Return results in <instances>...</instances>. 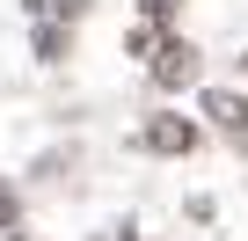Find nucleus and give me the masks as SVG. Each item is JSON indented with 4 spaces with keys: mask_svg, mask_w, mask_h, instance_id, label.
I'll use <instances>...</instances> for the list:
<instances>
[{
    "mask_svg": "<svg viewBox=\"0 0 248 241\" xmlns=\"http://www.w3.org/2000/svg\"><path fill=\"white\" fill-rule=\"evenodd\" d=\"M146 73H154V88H161V95H175V88H190V80L204 73V51H197L190 37H168V44L154 51V66H146Z\"/></svg>",
    "mask_w": 248,
    "mask_h": 241,
    "instance_id": "obj_1",
    "label": "nucleus"
},
{
    "mask_svg": "<svg viewBox=\"0 0 248 241\" xmlns=\"http://www.w3.org/2000/svg\"><path fill=\"white\" fill-rule=\"evenodd\" d=\"M132 146H139V154H168V161H183V154H197V125H190V117H146Z\"/></svg>",
    "mask_w": 248,
    "mask_h": 241,
    "instance_id": "obj_2",
    "label": "nucleus"
},
{
    "mask_svg": "<svg viewBox=\"0 0 248 241\" xmlns=\"http://www.w3.org/2000/svg\"><path fill=\"white\" fill-rule=\"evenodd\" d=\"M197 110L212 117L226 139H248V95H233V88H204V95H197Z\"/></svg>",
    "mask_w": 248,
    "mask_h": 241,
    "instance_id": "obj_3",
    "label": "nucleus"
},
{
    "mask_svg": "<svg viewBox=\"0 0 248 241\" xmlns=\"http://www.w3.org/2000/svg\"><path fill=\"white\" fill-rule=\"evenodd\" d=\"M8 226H22V190L0 176V234H8Z\"/></svg>",
    "mask_w": 248,
    "mask_h": 241,
    "instance_id": "obj_4",
    "label": "nucleus"
},
{
    "mask_svg": "<svg viewBox=\"0 0 248 241\" xmlns=\"http://www.w3.org/2000/svg\"><path fill=\"white\" fill-rule=\"evenodd\" d=\"M124 51H132V59H154V51H161V30H154V22H139L132 37H124Z\"/></svg>",
    "mask_w": 248,
    "mask_h": 241,
    "instance_id": "obj_5",
    "label": "nucleus"
},
{
    "mask_svg": "<svg viewBox=\"0 0 248 241\" xmlns=\"http://www.w3.org/2000/svg\"><path fill=\"white\" fill-rule=\"evenodd\" d=\"M37 59H44V66H51V59H66V30H59V22H44V30H37Z\"/></svg>",
    "mask_w": 248,
    "mask_h": 241,
    "instance_id": "obj_6",
    "label": "nucleus"
},
{
    "mask_svg": "<svg viewBox=\"0 0 248 241\" xmlns=\"http://www.w3.org/2000/svg\"><path fill=\"white\" fill-rule=\"evenodd\" d=\"M175 15H183V0H146V22H154V30H161V22H175Z\"/></svg>",
    "mask_w": 248,
    "mask_h": 241,
    "instance_id": "obj_7",
    "label": "nucleus"
},
{
    "mask_svg": "<svg viewBox=\"0 0 248 241\" xmlns=\"http://www.w3.org/2000/svg\"><path fill=\"white\" fill-rule=\"evenodd\" d=\"M8 241H30V234H15V226H8Z\"/></svg>",
    "mask_w": 248,
    "mask_h": 241,
    "instance_id": "obj_8",
    "label": "nucleus"
},
{
    "mask_svg": "<svg viewBox=\"0 0 248 241\" xmlns=\"http://www.w3.org/2000/svg\"><path fill=\"white\" fill-rule=\"evenodd\" d=\"M241 73H248V51H241Z\"/></svg>",
    "mask_w": 248,
    "mask_h": 241,
    "instance_id": "obj_9",
    "label": "nucleus"
},
{
    "mask_svg": "<svg viewBox=\"0 0 248 241\" xmlns=\"http://www.w3.org/2000/svg\"><path fill=\"white\" fill-rule=\"evenodd\" d=\"M124 241H139V234H124Z\"/></svg>",
    "mask_w": 248,
    "mask_h": 241,
    "instance_id": "obj_10",
    "label": "nucleus"
}]
</instances>
